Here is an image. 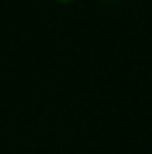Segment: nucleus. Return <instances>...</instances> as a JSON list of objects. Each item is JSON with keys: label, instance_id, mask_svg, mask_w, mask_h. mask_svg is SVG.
I'll return each mask as SVG.
<instances>
[{"label": "nucleus", "instance_id": "nucleus-1", "mask_svg": "<svg viewBox=\"0 0 152 154\" xmlns=\"http://www.w3.org/2000/svg\"><path fill=\"white\" fill-rule=\"evenodd\" d=\"M56 2H61V4H70V2H74V0H56Z\"/></svg>", "mask_w": 152, "mask_h": 154}]
</instances>
